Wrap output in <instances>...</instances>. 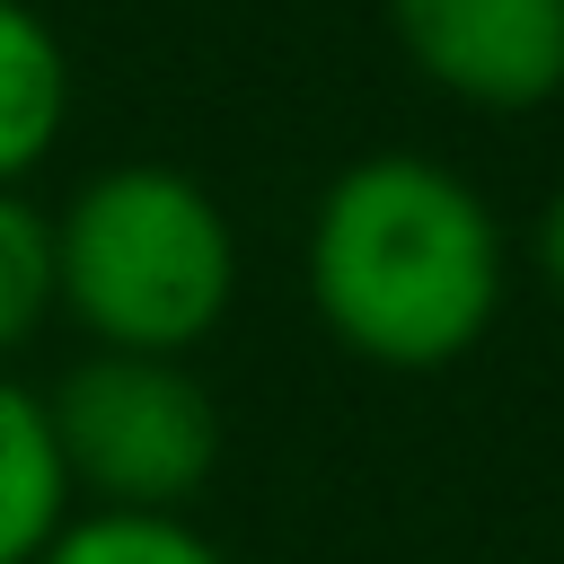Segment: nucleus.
Instances as JSON below:
<instances>
[{"mask_svg": "<svg viewBox=\"0 0 564 564\" xmlns=\"http://www.w3.org/2000/svg\"><path fill=\"white\" fill-rule=\"evenodd\" d=\"M529 264H538L546 300L564 308V176H555V194L538 203V229H529Z\"/></svg>", "mask_w": 564, "mask_h": 564, "instance_id": "obj_9", "label": "nucleus"}, {"mask_svg": "<svg viewBox=\"0 0 564 564\" xmlns=\"http://www.w3.org/2000/svg\"><path fill=\"white\" fill-rule=\"evenodd\" d=\"M79 511H194L220 476V405L176 352H79L44 388Z\"/></svg>", "mask_w": 564, "mask_h": 564, "instance_id": "obj_3", "label": "nucleus"}, {"mask_svg": "<svg viewBox=\"0 0 564 564\" xmlns=\"http://www.w3.org/2000/svg\"><path fill=\"white\" fill-rule=\"evenodd\" d=\"M53 326V220L26 185H0V370Z\"/></svg>", "mask_w": 564, "mask_h": 564, "instance_id": "obj_8", "label": "nucleus"}, {"mask_svg": "<svg viewBox=\"0 0 564 564\" xmlns=\"http://www.w3.org/2000/svg\"><path fill=\"white\" fill-rule=\"evenodd\" d=\"M300 282L317 326L370 370H449L467 361L511 300L502 212L432 150L344 159L300 238Z\"/></svg>", "mask_w": 564, "mask_h": 564, "instance_id": "obj_1", "label": "nucleus"}, {"mask_svg": "<svg viewBox=\"0 0 564 564\" xmlns=\"http://www.w3.org/2000/svg\"><path fill=\"white\" fill-rule=\"evenodd\" d=\"M53 317L97 352H176L220 335L238 300V229L176 159H115L53 212Z\"/></svg>", "mask_w": 564, "mask_h": 564, "instance_id": "obj_2", "label": "nucleus"}, {"mask_svg": "<svg viewBox=\"0 0 564 564\" xmlns=\"http://www.w3.org/2000/svg\"><path fill=\"white\" fill-rule=\"evenodd\" d=\"M70 123V53L35 0H0V185H26Z\"/></svg>", "mask_w": 564, "mask_h": 564, "instance_id": "obj_5", "label": "nucleus"}, {"mask_svg": "<svg viewBox=\"0 0 564 564\" xmlns=\"http://www.w3.org/2000/svg\"><path fill=\"white\" fill-rule=\"evenodd\" d=\"M388 35L467 115H538L564 97V0H388Z\"/></svg>", "mask_w": 564, "mask_h": 564, "instance_id": "obj_4", "label": "nucleus"}, {"mask_svg": "<svg viewBox=\"0 0 564 564\" xmlns=\"http://www.w3.org/2000/svg\"><path fill=\"white\" fill-rule=\"evenodd\" d=\"M35 564H229L194 511H70Z\"/></svg>", "mask_w": 564, "mask_h": 564, "instance_id": "obj_7", "label": "nucleus"}, {"mask_svg": "<svg viewBox=\"0 0 564 564\" xmlns=\"http://www.w3.org/2000/svg\"><path fill=\"white\" fill-rule=\"evenodd\" d=\"M70 476L44 423V388L0 370V564H35L70 520Z\"/></svg>", "mask_w": 564, "mask_h": 564, "instance_id": "obj_6", "label": "nucleus"}]
</instances>
